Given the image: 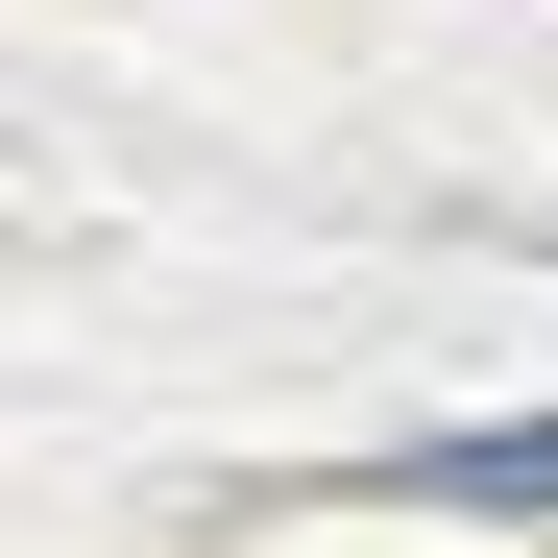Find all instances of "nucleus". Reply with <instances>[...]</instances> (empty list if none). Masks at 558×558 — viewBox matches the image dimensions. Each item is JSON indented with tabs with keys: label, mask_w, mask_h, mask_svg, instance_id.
I'll use <instances>...</instances> for the list:
<instances>
[{
	"label": "nucleus",
	"mask_w": 558,
	"mask_h": 558,
	"mask_svg": "<svg viewBox=\"0 0 558 558\" xmlns=\"http://www.w3.org/2000/svg\"><path fill=\"white\" fill-rule=\"evenodd\" d=\"M413 510H558V413H534V437H437Z\"/></svg>",
	"instance_id": "nucleus-1"
}]
</instances>
